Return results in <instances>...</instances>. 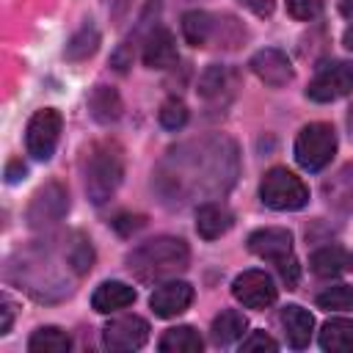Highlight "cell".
Listing matches in <instances>:
<instances>
[{
  "label": "cell",
  "mask_w": 353,
  "mask_h": 353,
  "mask_svg": "<svg viewBox=\"0 0 353 353\" xmlns=\"http://www.w3.org/2000/svg\"><path fill=\"white\" fill-rule=\"evenodd\" d=\"M72 347V339L66 331L55 328V325H44L36 328L28 339V350L30 353H66Z\"/></svg>",
  "instance_id": "23"
},
{
  "label": "cell",
  "mask_w": 353,
  "mask_h": 353,
  "mask_svg": "<svg viewBox=\"0 0 353 353\" xmlns=\"http://www.w3.org/2000/svg\"><path fill=\"white\" fill-rule=\"evenodd\" d=\"M309 268L314 276H323V279H331L336 273H342L345 268V251L339 245H325V248H317L309 259Z\"/></svg>",
  "instance_id": "26"
},
{
  "label": "cell",
  "mask_w": 353,
  "mask_h": 353,
  "mask_svg": "<svg viewBox=\"0 0 353 353\" xmlns=\"http://www.w3.org/2000/svg\"><path fill=\"white\" fill-rule=\"evenodd\" d=\"M163 353H199L204 347L201 336L196 328L190 325H176V328H168L157 345Z\"/></svg>",
  "instance_id": "22"
},
{
  "label": "cell",
  "mask_w": 353,
  "mask_h": 353,
  "mask_svg": "<svg viewBox=\"0 0 353 353\" xmlns=\"http://www.w3.org/2000/svg\"><path fill=\"white\" fill-rule=\"evenodd\" d=\"M88 110L99 124H110L121 116V97L108 85H97L88 97Z\"/></svg>",
  "instance_id": "20"
},
{
  "label": "cell",
  "mask_w": 353,
  "mask_h": 353,
  "mask_svg": "<svg viewBox=\"0 0 353 353\" xmlns=\"http://www.w3.org/2000/svg\"><path fill=\"white\" fill-rule=\"evenodd\" d=\"M323 190H325V196H328V201H331L334 207L350 212V210H353V165L339 168V171L334 174V179H328V182L323 185Z\"/></svg>",
  "instance_id": "24"
},
{
  "label": "cell",
  "mask_w": 353,
  "mask_h": 353,
  "mask_svg": "<svg viewBox=\"0 0 353 353\" xmlns=\"http://www.w3.org/2000/svg\"><path fill=\"white\" fill-rule=\"evenodd\" d=\"M69 210V193L61 182H47L44 188H39L28 204L25 221L30 229H50L55 226Z\"/></svg>",
  "instance_id": "6"
},
{
  "label": "cell",
  "mask_w": 353,
  "mask_h": 353,
  "mask_svg": "<svg viewBox=\"0 0 353 353\" xmlns=\"http://www.w3.org/2000/svg\"><path fill=\"white\" fill-rule=\"evenodd\" d=\"M336 154V132L331 124H306L295 138V160L306 171H323Z\"/></svg>",
  "instance_id": "5"
},
{
  "label": "cell",
  "mask_w": 353,
  "mask_h": 353,
  "mask_svg": "<svg viewBox=\"0 0 353 353\" xmlns=\"http://www.w3.org/2000/svg\"><path fill=\"white\" fill-rule=\"evenodd\" d=\"M146 339H149V323L138 314L116 317L102 328V345L116 353L138 350V347H143Z\"/></svg>",
  "instance_id": "9"
},
{
  "label": "cell",
  "mask_w": 353,
  "mask_h": 353,
  "mask_svg": "<svg viewBox=\"0 0 353 353\" xmlns=\"http://www.w3.org/2000/svg\"><path fill=\"white\" fill-rule=\"evenodd\" d=\"M232 85V72L226 69V66H210L204 74H201V80H199V97L201 99H215V97H221L226 88Z\"/></svg>",
  "instance_id": "27"
},
{
  "label": "cell",
  "mask_w": 353,
  "mask_h": 353,
  "mask_svg": "<svg viewBox=\"0 0 353 353\" xmlns=\"http://www.w3.org/2000/svg\"><path fill=\"white\" fill-rule=\"evenodd\" d=\"M160 124L165 130H182L188 124V108H185V102H179V99L163 102V108H160Z\"/></svg>",
  "instance_id": "29"
},
{
  "label": "cell",
  "mask_w": 353,
  "mask_h": 353,
  "mask_svg": "<svg viewBox=\"0 0 353 353\" xmlns=\"http://www.w3.org/2000/svg\"><path fill=\"white\" fill-rule=\"evenodd\" d=\"M237 179V146L229 138H201L174 146L157 165L154 185L171 204L218 199Z\"/></svg>",
  "instance_id": "1"
},
{
  "label": "cell",
  "mask_w": 353,
  "mask_h": 353,
  "mask_svg": "<svg viewBox=\"0 0 353 353\" xmlns=\"http://www.w3.org/2000/svg\"><path fill=\"white\" fill-rule=\"evenodd\" d=\"M190 262V251L179 237H154L141 243L130 256L127 268L138 281H163L182 273Z\"/></svg>",
  "instance_id": "2"
},
{
  "label": "cell",
  "mask_w": 353,
  "mask_h": 353,
  "mask_svg": "<svg viewBox=\"0 0 353 353\" xmlns=\"http://www.w3.org/2000/svg\"><path fill=\"white\" fill-rule=\"evenodd\" d=\"M276 339H270L265 331H254L240 342V350H276Z\"/></svg>",
  "instance_id": "31"
},
{
  "label": "cell",
  "mask_w": 353,
  "mask_h": 353,
  "mask_svg": "<svg viewBox=\"0 0 353 353\" xmlns=\"http://www.w3.org/2000/svg\"><path fill=\"white\" fill-rule=\"evenodd\" d=\"M232 295L248 309H265L276 301V284L262 270H245L232 281Z\"/></svg>",
  "instance_id": "10"
},
{
  "label": "cell",
  "mask_w": 353,
  "mask_h": 353,
  "mask_svg": "<svg viewBox=\"0 0 353 353\" xmlns=\"http://www.w3.org/2000/svg\"><path fill=\"white\" fill-rule=\"evenodd\" d=\"M276 268H279L281 279L287 281V287H295V284H298V262H295V256H290V259L279 262Z\"/></svg>",
  "instance_id": "32"
},
{
  "label": "cell",
  "mask_w": 353,
  "mask_h": 353,
  "mask_svg": "<svg viewBox=\"0 0 353 353\" xmlns=\"http://www.w3.org/2000/svg\"><path fill=\"white\" fill-rule=\"evenodd\" d=\"M124 152L113 141H99L91 146L85 160V193L94 204H105L121 185Z\"/></svg>",
  "instance_id": "3"
},
{
  "label": "cell",
  "mask_w": 353,
  "mask_h": 353,
  "mask_svg": "<svg viewBox=\"0 0 353 353\" xmlns=\"http://www.w3.org/2000/svg\"><path fill=\"white\" fill-rule=\"evenodd\" d=\"M130 3H132V0H116V6H113V22H116V25H119V22L124 19V14L130 11Z\"/></svg>",
  "instance_id": "37"
},
{
  "label": "cell",
  "mask_w": 353,
  "mask_h": 353,
  "mask_svg": "<svg viewBox=\"0 0 353 353\" xmlns=\"http://www.w3.org/2000/svg\"><path fill=\"white\" fill-rule=\"evenodd\" d=\"M248 248L259 259H268V262L279 265V262L292 256V234L281 226H265V229H256L248 237Z\"/></svg>",
  "instance_id": "12"
},
{
  "label": "cell",
  "mask_w": 353,
  "mask_h": 353,
  "mask_svg": "<svg viewBox=\"0 0 353 353\" xmlns=\"http://www.w3.org/2000/svg\"><path fill=\"white\" fill-rule=\"evenodd\" d=\"M287 11L295 19H314L323 11V0H287Z\"/></svg>",
  "instance_id": "30"
},
{
  "label": "cell",
  "mask_w": 353,
  "mask_h": 353,
  "mask_svg": "<svg viewBox=\"0 0 353 353\" xmlns=\"http://www.w3.org/2000/svg\"><path fill=\"white\" fill-rule=\"evenodd\" d=\"M317 306L320 309H353V287L347 284L328 287L325 292L317 295Z\"/></svg>",
  "instance_id": "28"
},
{
  "label": "cell",
  "mask_w": 353,
  "mask_h": 353,
  "mask_svg": "<svg viewBox=\"0 0 353 353\" xmlns=\"http://www.w3.org/2000/svg\"><path fill=\"white\" fill-rule=\"evenodd\" d=\"M251 72L265 83V85H273V88H281L292 80L295 69H292V61L281 52V50H273V47H265L259 52H254L251 58Z\"/></svg>",
  "instance_id": "11"
},
{
  "label": "cell",
  "mask_w": 353,
  "mask_h": 353,
  "mask_svg": "<svg viewBox=\"0 0 353 353\" xmlns=\"http://www.w3.org/2000/svg\"><path fill=\"white\" fill-rule=\"evenodd\" d=\"M218 28H221V19L207 11H188L182 17V36L193 47H207L210 41H215Z\"/></svg>",
  "instance_id": "16"
},
{
  "label": "cell",
  "mask_w": 353,
  "mask_h": 353,
  "mask_svg": "<svg viewBox=\"0 0 353 353\" xmlns=\"http://www.w3.org/2000/svg\"><path fill=\"white\" fill-rule=\"evenodd\" d=\"M347 127H350V138H353V108H350V113H347Z\"/></svg>",
  "instance_id": "38"
},
{
  "label": "cell",
  "mask_w": 353,
  "mask_h": 353,
  "mask_svg": "<svg viewBox=\"0 0 353 353\" xmlns=\"http://www.w3.org/2000/svg\"><path fill=\"white\" fill-rule=\"evenodd\" d=\"M132 301H135V290H132L130 284H124V281H105V284H99V287L94 290V295H91V306H94V312H99V314L119 312V309L130 306Z\"/></svg>",
  "instance_id": "17"
},
{
  "label": "cell",
  "mask_w": 353,
  "mask_h": 353,
  "mask_svg": "<svg viewBox=\"0 0 353 353\" xmlns=\"http://www.w3.org/2000/svg\"><path fill=\"white\" fill-rule=\"evenodd\" d=\"M19 176H25V165L19 160H11L8 163V171H6V179L8 182H19Z\"/></svg>",
  "instance_id": "36"
},
{
  "label": "cell",
  "mask_w": 353,
  "mask_h": 353,
  "mask_svg": "<svg viewBox=\"0 0 353 353\" xmlns=\"http://www.w3.org/2000/svg\"><path fill=\"white\" fill-rule=\"evenodd\" d=\"M259 199L270 210H301L309 201V190L301 176L287 168H270L259 182Z\"/></svg>",
  "instance_id": "4"
},
{
  "label": "cell",
  "mask_w": 353,
  "mask_h": 353,
  "mask_svg": "<svg viewBox=\"0 0 353 353\" xmlns=\"http://www.w3.org/2000/svg\"><path fill=\"white\" fill-rule=\"evenodd\" d=\"M3 323H0V334H8V328H11V320H14V306H11V301L8 298H3Z\"/></svg>",
  "instance_id": "35"
},
{
  "label": "cell",
  "mask_w": 353,
  "mask_h": 353,
  "mask_svg": "<svg viewBox=\"0 0 353 353\" xmlns=\"http://www.w3.org/2000/svg\"><path fill=\"white\" fill-rule=\"evenodd\" d=\"M339 11H342V14H345V19H347V28H345L342 41H345V47H347V50H353V0H342Z\"/></svg>",
  "instance_id": "33"
},
{
  "label": "cell",
  "mask_w": 353,
  "mask_h": 353,
  "mask_svg": "<svg viewBox=\"0 0 353 353\" xmlns=\"http://www.w3.org/2000/svg\"><path fill=\"white\" fill-rule=\"evenodd\" d=\"M232 223H234V215L221 201H204L196 210V232L204 240H218L221 234H226L232 229Z\"/></svg>",
  "instance_id": "14"
},
{
  "label": "cell",
  "mask_w": 353,
  "mask_h": 353,
  "mask_svg": "<svg viewBox=\"0 0 353 353\" xmlns=\"http://www.w3.org/2000/svg\"><path fill=\"white\" fill-rule=\"evenodd\" d=\"M320 347L331 353H353V320H328L320 331Z\"/></svg>",
  "instance_id": "19"
},
{
  "label": "cell",
  "mask_w": 353,
  "mask_h": 353,
  "mask_svg": "<svg viewBox=\"0 0 353 353\" xmlns=\"http://www.w3.org/2000/svg\"><path fill=\"white\" fill-rule=\"evenodd\" d=\"M243 6H248L256 17H270L273 14V0H240Z\"/></svg>",
  "instance_id": "34"
},
{
  "label": "cell",
  "mask_w": 353,
  "mask_h": 353,
  "mask_svg": "<svg viewBox=\"0 0 353 353\" xmlns=\"http://www.w3.org/2000/svg\"><path fill=\"white\" fill-rule=\"evenodd\" d=\"M143 63L149 69H168L176 63V41L168 28H154L143 44Z\"/></svg>",
  "instance_id": "15"
},
{
  "label": "cell",
  "mask_w": 353,
  "mask_h": 353,
  "mask_svg": "<svg viewBox=\"0 0 353 353\" xmlns=\"http://www.w3.org/2000/svg\"><path fill=\"white\" fill-rule=\"evenodd\" d=\"M99 41H102V36H99L97 25L85 22V25L69 39V44H66V58H69V61H85V58H91V55L99 50Z\"/></svg>",
  "instance_id": "25"
},
{
  "label": "cell",
  "mask_w": 353,
  "mask_h": 353,
  "mask_svg": "<svg viewBox=\"0 0 353 353\" xmlns=\"http://www.w3.org/2000/svg\"><path fill=\"white\" fill-rule=\"evenodd\" d=\"M281 325H284V334H287V342L292 347H306L309 339H312V328H314V320L312 314L298 306V303H290L281 309Z\"/></svg>",
  "instance_id": "18"
},
{
  "label": "cell",
  "mask_w": 353,
  "mask_h": 353,
  "mask_svg": "<svg viewBox=\"0 0 353 353\" xmlns=\"http://www.w3.org/2000/svg\"><path fill=\"white\" fill-rule=\"evenodd\" d=\"M58 138H61V113L55 108L36 110L30 116L28 132H25L28 154H33L36 160H50L58 146Z\"/></svg>",
  "instance_id": "7"
},
{
  "label": "cell",
  "mask_w": 353,
  "mask_h": 353,
  "mask_svg": "<svg viewBox=\"0 0 353 353\" xmlns=\"http://www.w3.org/2000/svg\"><path fill=\"white\" fill-rule=\"evenodd\" d=\"M149 303L157 317H176L193 303V287L188 281H176V279L165 281L152 292Z\"/></svg>",
  "instance_id": "13"
},
{
  "label": "cell",
  "mask_w": 353,
  "mask_h": 353,
  "mask_svg": "<svg viewBox=\"0 0 353 353\" xmlns=\"http://www.w3.org/2000/svg\"><path fill=\"white\" fill-rule=\"evenodd\" d=\"M347 94H353V63L350 61L325 63L306 88V97L314 102H334Z\"/></svg>",
  "instance_id": "8"
},
{
  "label": "cell",
  "mask_w": 353,
  "mask_h": 353,
  "mask_svg": "<svg viewBox=\"0 0 353 353\" xmlns=\"http://www.w3.org/2000/svg\"><path fill=\"white\" fill-rule=\"evenodd\" d=\"M245 331V314L237 309H223L210 328V336L215 345H232L234 339H240Z\"/></svg>",
  "instance_id": "21"
}]
</instances>
